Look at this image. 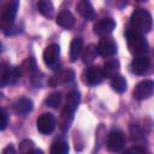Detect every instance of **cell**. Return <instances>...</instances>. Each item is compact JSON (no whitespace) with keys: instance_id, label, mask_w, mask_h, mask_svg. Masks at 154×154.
Segmentation results:
<instances>
[{"instance_id":"obj_1","label":"cell","mask_w":154,"mask_h":154,"mask_svg":"<svg viewBox=\"0 0 154 154\" xmlns=\"http://www.w3.org/2000/svg\"><path fill=\"white\" fill-rule=\"evenodd\" d=\"M131 30L141 35L147 34L152 29V14L144 8H136L131 14Z\"/></svg>"},{"instance_id":"obj_2","label":"cell","mask_w":154,"mask_h":154,"mask_svg":"<svg viewBox=\"0 0 154 154\" xmlns=\"http://www.w3.org/2000/svg\"><path fill=\"white\" fill-rule=\"evenodd\" d=\"M126 37H128L129 49L132 54H135L137 57H142L149 52V45H148L147 40L143 37V35L129 29L126 32Z\"/></svg>"},{"instance_id":"obj_3","label":"cell","mask_w":154,"mask_h":154,"mask_svg":"<svg viewBox=\"0 0 154 154\" xmlns=\"http://www.w3.org/2000/svg\"><path fill=\"white\" fill-rule=\"evenodd\" d=\"M79 100H81V96L77 90H72L67 94L65 108L63 109V114H61L63 116V125H64L63 129L69 128V124L72 120V116L79 105Z\"/></svg>"},{"instance_id":"obj_4","label":"cell","mask_w":154,"mask_h":154,"mask_svg":"<svg viewBox=\"0 0 154 154\" xmlns=\"http://www.w3.org/2000/svg\"><path fill=\"white\" fill-rule=\"evenodd\" d=\"M154 83L152 79H144L140 82L134 89V97L136 100H146L153 95Z\"/></svg>"},{"instance_id":"obj_5","label":"cell","mask_w":154,"mask_h":154,"mask_svg":"<svg viewBox=\"0 0 154 154\" xmlns=\"http://www.w3.org/2000/svg\"><path fill=\"white\" fill-rule=\"evenodd\" d=\"M55 118L53 114L51 113H43L41 114L37 120H36V126H37V130L41 132V134H45V135H48L51 134L54 128H55Z\"/></svg>"},{"instance_id":"obj_6","label":"cell","mask_w":154,"mask_h":154,"mask_svg":"<svg viewBox=\"0 0 154 154\" xmlns=\"http://www.w3.org/2000/svg\"><path fill=\"white\" fill-rule=\"evenodd\" d=\"M103 75L101 71V67L99 66H89L83 72V81L88 85H97L102 82Z\"/></svg>"},{"instance_id":"obj_7","label":"cell","mask_w":154,"mask_h":154,"mask_svg":"<svg viewBox=\"0 0 154 154\" xmlns=\"http://www.w3.org/2000/svg\"><path fill=\"white\" fill-rule=\"evenodd\" d=\"M97 53L101 57H112L117 52V43L112 37H101L97 43Z\"/></svg>"},{"instance_id":"obj_8","label":"cell","mask_w":154,"mask_h":154,"mask_svg":"<svg viewBox=\"0 0 154 154\" xmlns=\"http://www.w3.org/2000/svg\"><path fill=\"white\" fill-rule=\"evenodd\" d=\"M125 143V136L120 130H112L107 137V148L111 152H119Z\"/></svg>"},{"instance_id":"obj_9","label":"cell","mask_w":154,"mask_h":154,"mask_svg":"<svg viewBox=\"0 0 154 154\" xmlns=\"http://www.w3.org/2000/svg\"><path fill=\"white\" fill-rule=\"evenodd\" d=\"M114 28H116V22L112 18H102L94 24V32L101 37H105L109 35Z\"/></svg>"},{"instance_id":"obj_10","label":"cell","mask_w":154,"mask_h":154,"mask_svg":"<svg viewBox=\"0 0 154 154\" xmlns=\"http://www.w3.org/2000/svg\"><path fill=\"white\" fill-rule=\"evenodd\" d=\"M18 6H19V2L17 0L10 1L4 6L2 13H1V19L5 24L11 25L14 22V18H16L17 11H18Z\"/></svg>"},{"instance_id":"obj_11","label":"cell","mask_w":154,"mask_h":154,"mask_svg":"<svg viewBox=\"0 0 154 154\" xmlns=\"http://www.w3.org/2000/svg\"><path fill=\"white\" fill-rule=\"evenodd\" d=\"M149 65H150V60L147 55H142V57H136L132 59L131 64H130V67H131V71L136 75H144L148 69H149Z\"/></svg>"},{"instance_id":"obj_12","label":"cell","mask_w":154,"mask_h":154,"mask_svg":"<svg viewBox=\"0 0 154 154\" xmlns=\"http://www.w3.org/2000/svg\"><path fill=\"white\" fill-rule=\"evenodd\" d=\"M60 54V47L57 43H52L49 46L46 47V49L43 51V61L47 66H53Z\"/></svg>"},{"instance_id":"obj_13","label":"cell","mask_w":154,"mask_h":154,"mask_svg":"<svg viewBox=\"0 0 154 154\" xmlns=\"http://www.w3.org/2000/svg\"><path fill=\"white\" fill-rule=\"evenodd\" d=\"M76 8H77V12L84 19L91 20V19L95 18V10H94V7H93V5H91L90 1H88V0H81L77 4Z\"/></svg>"},{"instance_id":"obj_14","label":"cell","mask_w":154,"mask_h":154,"mask_svg":"<svg viewBox=\"0 0 154 154\" xmlns=\"http://www.w3.org/2000/svg\"><path fill=\"white\" fill-rule=\"evenodd\" d=\"M55 20H57L58 25H60L65 29H70L75 24V17L69 10H63L61 12H59Z\"/></svg>"},{"instance_id":"obj_15","label":"cell","mask_w":154,"mask_h":154,"mask_svg":"<svg viewBox=\"0 0 154 154\" xmlns=\"http://www.w3.org/2000/svg\"><path fill=\"white\" fill-rule=\"evenodd\" d=\"M75 77V72L72 70H65V71H61L60 73L53 76L51 79H49V84L52 87H55L58 84H61V83H67L70 81H72Z\"/></svg>"},{"instance_id":"obj_16","label":"cell","mask_w":154,"mask_h":154,"mask_svg":"<svg viewBox=\"0 0 154 154\" xmlns=\"http://www.w3.org/2000/svg\"><path fill=\"white\" fill-rule=\"evenodd\" d=\"M83 49V38L82 37H75L72 38L71 43H70V60L71 61H76Z\"/></svg>"},{"instance_id":"obj_17","label":"cell","mask_w":154,"mask_h":154,"mask_svg":"<svg viewBox=\"0 0 154 154\" xmlns=\"http://www.w3.org/2000/svg\"><path fill=\"white\" fill-rule=\"evenodd\" d=\"M119 61L116 60V59H112V60H108L103 64V67L101 69L102 71V75H103V78L107 77V78H112L113 76L117 75V72L119 71Z\"/></svg>"},{"instance_id":"obj_18","label":"cell","mask_w":154,"mask_h":154,"mask_svg":"<svg viewBox=\"0 0 154 154\" xmlns=\"http://www.w3.org/2000/svg\"><path fill=\"white\" fill-rule=\"evenodd\" d=\"M13 108L19 114H28L32 109V101L26 97H20L13 103Z\"/></svg>"},{"instance_id":"obj_19","label":"cell","mask_w":154,"mask_h":154,"mask_svg":"<svg viewBox=\"0 0 154 154\" xmlns=\"http://www.w3.org/2000/svg\"><path fill=\"white\" fill-rule=\"evenodd\" d=\"M97 47L95 45H88L82 54V60L84 64H90L91 61L95 60V58L97 57Z\"/></svg>"},{"instance_id":"obj_20","label":"cell","mask_w":154,"mask_h":154,"mask_svg":"<svg viewBox=\"0 0 154 154\" xmlns=\"http://www.w3.org/2000/svg\"><path fill=\"white\" fill-rule=\"evenodd\" d=\"M126 79L122 76V75H116L111 78V87L113 88V90H116L117 93H123L126 90Z\"/></svg>"},{"instance_id":"obj_21","label":"cell","mask_w":154,"mask_h":154,"mask_svg":"<svg viewBox=\"0 0 154 154\" xmlns=\"http://www.w3.org/2000/svg\"><path fill=\"white\" fill-rule=\"evenodd\" d=\"M37 10L41 14H43L45 17H48L51 18L53 16V12H54V6L51 1L48 0H41L37 2Z\"/></svg>"},{"instance_id":"obj_22","label":"cell","mask_w":154,"mask_h":154,"mask_svg":"<svg viewBox=\"0 0 154 154\" xmlns=\"http://www.w3.org/2000/svg\"><path fill=\"white\" fill-rule=\"evenodd\" d=\"M10 73H11V67L7 63L2 61L0 63V87H4L8 84L10 82Z\"/></svg>"},{"instance_id":"obj_23","label":"cell","mask_w":154,"mask_h":154,"mask_svg":"<svg viewBox=\"0 0 154 154\" xmlns=\"http://www.w3.org/2000/svg\"><path fill=\"white\" fill-rule=\"evenodd\" d=\"M45 102L51 108H58L61 103V94L59 91H54V93H52L47 96Z\"/></svg>"},{"instance_id":"obj_24","label":"cell","mask_w":154,"mask_h":154,"mask_svg":"<svg viewBox=\"0 0 154 154\" xmlns=\"http://www.w3.org/2000/svg\"><path fill=\"white\" fill-rule=\"evenodd\" d=\"M51 154H69V144L65 141H57L52 144Z\"/></svg>"},{"instance_id":"obj_25","label":"cell","mask_w":154,"mask_h":154,"mask_svg":"<svg viewBox=\"0 0 154 154\" xmlns=\"http://www.w3.org/2000/svg\"><path fill=\"white\" fill-rule=\"evenodd\" d=\"M34 149V142L31 140H23L19 143V154H28Z\"/></svg>"},{"instance_id":"obj_26","label":"cell","mask_w":154,"mask_h":154,"mask_svg":"<svg viewBox=\"0 0 154 154\" xmlns=\"http://www.w3.org/2000/svg\"><path fill=\"white\" fill-rule=\"evenodd\" d=\"M19 76H20V69L19 67H13V69H11V73H10V84H13V83H16L17 81H18V78H19Z\"/></svg>"},{"instance_id":"obj_27","label":"cell","mask_w":154,"mask_h":154,"mask_svg":"<svg viewBox=\"0 0 154 154\" xmlns=\"http://www.w3.org/2000/svg\"><path fill=\"white\" fill-rule=\"evenodd\" d=\"M7 122H8V117H7L6 112L2 111V109H0V131H2V130L6 129Z\"/></svg>"},{"instance_id":"obj_28","label":"cell","mask_w":154,"mask_h":154,"mask_svg":"<svg viewBox=\"0 0 154 154\" xmlns=\"http://www.w3.org/2000/svg\"><path fill=\"white\" fill-rule=\"evenodd\" d=\"M123 154H146V152H144L143 148H141L138 146H135V147H131V148L126 149Z\"/></svg>"},{"instance_id":"obj_29","label":"cell","mask_w":154,"mask_h":154,"mask_svg":"<svg viewBox=\"0 0 154 154\" xmlns=\"http://www.w3.org/2000/svg\"><path fill=\"white\" fill-rule=\"evenodd\" d=\"M2 154H18L17 150L14 149L13 146H7L4 150H2Z\"/></svg>"},{"instance_id":"obj_30","label":"cell","mask_w":154,"mask_h":154,"mask_svg":"<svg viewBox=\"0 0 154 154\" xmlns=\"http://www.w3.org/2000/svg\"><path fill=\"white\" fill-rule=\"evenodd\" d=\"M28 154H43V152H42L41 149H35V148H34V149H32L31 152H29Z\"/></svg>"},{"instance_id":"obj_31","label":"cell","mask_w":154,"mask_h":154,"mask_svg":"<svg viewBox=\"0 0 154 154\" xmlns=\"http://www.w3.org/2000/svg\"><path fill=\"white\" fill-rule=\"evenodd\" d=\"M0 52H1V42H0Z\"/></svg>"}]
</instances>
